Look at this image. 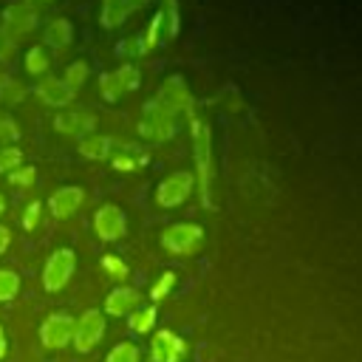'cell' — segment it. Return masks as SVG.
<instances>
[{"mask_svg":"<svg viewBox=\"0 0 362 362\" xmlns=\"http://www.w3.org/2000/svg\"><path fill=\"white\" fill-rule=\"evenodd\" d=\"M74 269H76V255L74 249L62 246L57 252H51V257L45 260L42 266V286L45 291H59L68 286V280L74 277Z\"/></svg>","mask_w":362,"mask_h":362,"instance_id":"5","label":"cell"},{"mask_svg":"<svg viewBox=\"0 0 362 362\" xmlns=\"http://www.w3.org/2000/svg\"><path fill=\"white\" fill-rule=\"evenodd\" d=\"M105 362H139V345L136 342H119L110 348V354L105 356Z\"/></svg>","mask_w":362,"mask_h":362,"instance_id":"26","label":"cell"},{"mask_svg":"<svg viewBox=\"0 0 362 362\" xmlns=\"http://www.w3.org/2000/svg\"><path fill=\"white\" fill-rule=\"evenodd\" d=\"M14 48H17V42H14L3 28H0V62H6V59L14 54Z\"/></svg>","mask_w":362,"mask_h":362,"instance_id":"34","label":"cell"},{"mask_svg":"<svg viewBox=\"0 0 362 362\" xmlns=\"http://www.w3.org/2000/svg\"><path fill=\"white\" fill-rule=\"evenodd\" d=\"M6 212V198H3V192H0V215Z\"/></svg>","mask_w":362,"mask_h":362,"instance_id":"38","label":"cell"},{"mask_svg":"<svg viewBox=\"0 0 362 362\" xmlns=\"http://www.w3.org/2000/svg\"><path fill=\"white\" fill-rule=\"evenodd\" d=\"M156 305H144V308H136L127 314V328L136 331V334H147L153 325H156Z\"/></svg>","mask_w":362,"mask_h":362,"instance_id":"21","label":"cell"},{"mask_svg":"<svg viewBox=\"0 0 362 362\" xmlns=\"http://www.w3.org/2000/svg\"><path fill=\"white\" fill-rule=\"evenodd\" d=\"M110 153H113V139H110V136L88 133V136L79 139V156H82V158L105 161V158H110Z\"/></svg>","mask_w":362,"mask_h":362,"instance_id":"18","label":"cell"},{"mask_svg":"<svg viewBox=\"0 0 362 362\" xmlns=\"http://www.w3.org/2000/svg\"><path fill=\"white\" fill-rule=\"evenodd\" d=\"M74 42V25L65 17H57L45 25V45L48 48H68Z\"/></svg>","mask_w":362,"mask_h":362,"instance_id":"19","label":"cell"},{"mask_svg":"<svg viewBox=\"0 0 362 362\" xmlns=\"http://www.w3.org/2000/svg\"><path fill=\"white\" fill-rule=\"evenodd\" d=\"M88 74H90V71H88V62L76 59V62H71V65L65 68V74H62V82H65V85H68V88L76 93V90H79V88L88 82Z\"/></svg>","mask_w":362,"mask_h":362,"instance_id":"23","label":"cell"},{"mask_svg":"<svg viewBox=\"0 0 362 362\" xmlns=\"http://www.w3.org/2000/svg\"><path fill=\"white\" fill-rule=\"evenodd\" d=\"M161 246L170 255H195L204 246V229L198 223H173L161 232Z\"/></svg>","mask_w":362,"mask_h":362,"instance_id":"4","label":"cell"},{"mask_svg":"<svg viewBox=\"0 0 362 362\" xmlns=\"http://www.w3.org/2000/svg\"><path fill=\"white\" fill-rule=\"evenodd\" d=\"M20 139V127L8 113H0V144H14Z\"/></svg>","mask_w":362,"mask_h":362,"instance_id":"30","label":"cell"},{"mask_svg":"<svg viewBox=\"0 0 362 362\" xmlns=\"http://www.w3.org/2000/svg\"><path fill=\"white\" fill-rule=\"evenodd\" d=\"M45 3H51V0H23V6H28V8H37V6H45Z\"/></svg>","mask_w":362,"mask_h":362,"instance_id":"37","label":"cell"},{"mask_svg":"<svg viewBox=\"0 0 362 362\" xmlns=\"http://www.w3.org/2000/svg\"><path fill=\"white\" fill-rule=\"evenodd\" d=\"M139 133L147 141H167L175 136V116L167 113L156 99H150L141 107V119H139Z\"/></svg>","mask_w":362,"mask_h":362,"instance_id":"3","label":"cell"},{"mask_svg":"<svg viewBox=\"0 0 362 362\" xmlns=\"http://www.w3.org/2000/svg\"><path fill=\"white\" fill-rule=\"evenodd\" d=\"M173 286H175V272H170V269H167V272L153 283V288H150V300H153V303L164 300V297L170 294V288H173Z\"/></svg>","mask_w":362,"mask_h":362,"instance_id":"28","label":"cell"},{"mask_svg":"<svg viewBox=\"0 0 362 362\" xmlns=\"http://www.w3.org/2000/svg\"><path fill=\"white\" fill-rule=\"evenodd\" d=\"M8 243H11V229L0 223V255H3L6 249H8Z\"/></svg>","mask_w":362,"mask_h":362,"instance_id":"35","label":"cell"},{"mask_svg":"<svg viewBox=\"0 0 362 362\" xmlns=\"http://www.w3.org/2000/svg\"><path fill=\"white\" fill-rule=\"evenodd\" d=\"M23 65H25V74L28 76H45L48 68H51V57L45 51V45H31L23 57Z\"/></svg>","mask_w":362,"mask_h":362,"instance_id":"20","label":"cell"},{"mask_svg":"<svg viewBox=\"0 0 362 362\" xmlns=\"http://www.w3.org/2000/svg\"><path fill=\"white\" fill-rule=\"evenodd\" d=\"M141 303V291L130 288V286H116L107 297H105V314L110 317H127L130 311H136Z\"/></svg>","mask_w":362,"mask_h":362,"instance_id":"16","label":"cell"},{"mask_svg":"<svg viewBox=\"0 0 362 362\" xmlns=\"http://www.w3.org/2000/svg\"><path fill=\"white\" fill-rule=\"evenodd\" d=\"M102 334H105V314L96 311V308H88V311L74 322V337H71V342H74V348H76L79 354H88L90 348L99 345Z\"/></svg>","mask_w":362,"mask_h":362,"instance_id":"8","label":"cell"},{"mask_svg":"<svg viewBox=\"0 0 362 362\" xmlns=\"http://www.w3.org/2000/svg\"><path fill=\"white\" fill-rule=\"evenodd\" d=\"M6 351H8V342H6V331H3V325H0V359L6 356Z\"/></svg>","mask_w":362,"mask_h":362,"instance_id":"36","label":"cell"},{"mask_svg":"<svg viewBox=\"0 0 362 362\" xmlns=\"http://www.w3.org/2000/svg\"><path fill=\"white\" fill-rule=\"evenodd\" d=\"M20 291V277L14 269H0V303L14 300Z\"/></svg>","mask_w":362,"mask_h":362,"instance_id":"25","label":"cell"},{"mask_svg":"<svg viewBox=\"0 0 362 362\" xmlns=\"http://www.w3.org/2000/svg\"><path fill=\"white\" fill-rule=\"evenodd\" d=\"M34 93H37V99H40L42 105H51V107H68V105L74 102V96H76V93H74L62 79H57V76L40 79L37 88H34Z\"/></svg>","mask_w":362,"mask_h":362,"instance_id":"14","label":"cell"},{"mask_svg":"<svg viewBox=\"0 0 362 362\" xmlns=\"http://www.w3.org/2000/svg\"><path fill=\"white\" fill-rule=\"evenodd\" d=\"M189 130H192V153H195V170H198V189L201 201L209 206V187H212V133L209 124L198 116H189Z\"/></svg>","mask_w":362,"mask_h":362,"instance_id":"1","label":"cell"},{"mask_svg":"<svg viewBox=\"0 0 362 362\" xmlns=\"http://www.w3.org/2000/svg\"><path fill=\"white\" fill-rule=\"evenodd\" d=\"M136 158L130 156V147H124V153L122 156H113V170H122V173H130V170H136Z\"/></svg>","mask_w":362,"mask_h":362,"instance_id":"33","label":"cell"},{"mask_svg":"<svg viewBox=\"0 0 362 362\" xmlns=\"http://www.w3.org/2000/svg\"><path fill=\"white\" fill-rule=\"evenodd\" d=\"M195 187V175L189 170H178V173H170L158 187H156V204L158 206H181L189 192Z\"/></svg>","mask_w":362,"mask_h":362,"instance_id":"6","label":"cell"},{"mask_svg":"<svg viewBox=\"0 0 362 362\" xmlns=\"http://www.w3.org/2000/svg\"><path fill=\"white\" fill-rule=\"evenodd\" d=\"M164 34V14H161V8L153 14V20H150V25H147V34L141 37V51H150V48H156L158 45V37Z\"/></svg>","mask_w":362,"mask_h":362,"instance_id":"24","label":"cell"},{"mask_svg":"<svg viewBox=\"0 0 362 362\" xmlns=\"http://www.w3.org/2000/svg\"><path fill=\"white\" fill-rule=\"evenodd\" d=\"M96 127V116L90 110H76V107H68L62 113L54 116V130L62 133V136H88L90 130Z\"/></svg>","mask_w":362,"mask_h":362,"instance_id":"12","label":"cell"},{"mask_svg":"<svg viewBox=\"0 0 362 362\" xmlns=\"http://www.w3.org/2000/svg\"><path fill=\"white\" fill-rule=\"evenodd\" d=\"M23 167V150L20 147H0V173H11Z\"/></svg>","mask_w":362,"mask_h":362,"instance_id":"29","label":"cell"},{"mask_svg":"<svg viewBox=\"0 0 362 362\" xmlns=\"http://www.w3.org/2000/svg\"><path fill=\"white\" fill-rule=\"evenodd\" d=\"M82 201H85V189L71 184V187H59V189L51 192L48 209H51L54 218H68V215H74L82 206Z\"/></svg>","mask_w":362,"mask_h":362,"instance_id":"15","label":"cell"},{"mask_svg":"<svg viewBox=\"0 0 362 362\" xmlns=\"http://www.w3.org/2000/svg\"><path fill=\"white\" fill-rule=\"evenodd\" d=\"M102 269L113 277V280H127V274H130V269H127V263L119 257V255H102Z\"/></svg>","mask_w":362,"mask_h":362,"instance_id":"27","label":"cell"},{"mask_svg":"<svg viewBox=\"0 0 362 362\" xmlns=\"http://www.w3.org/2000/svg\"><path fill=\"white\" fill-rule=\"evenodd\" d=\"M93 232H96L99 240H107V243L122 240L124 232H127V215L122 212V206L102 204L96 209V215H93Z\"/></svg>","mask_w":362,"mask_h":362,"instance_id":"9","label":"cell"},{"mask_svg":"<svg viewBox=\"0 0 362 362\" xmlns=\"http://www.w3.org/2000/svg\"><path fill=\"white\" fill-rule=\"evenodd\" d=\"M139 88V68L136 65H119L116 71H107L99 76V93L105 102H119L127 90Z\"/></svg>","mask_w":362,"mask_h":362,"instance_id":"7","label":"cell"},{"mask_svg":"<svg viewBox=\"0 0 362 362\" xmlns=\"http://www.w3.org/2000/svg\"><path fill=\"white\" fill-rule=\"evenodd\" d=\"M187 354V342L175 337L173 331H156L150 339V356L153 362H181Z\"/></svg>","mask_w":362,"mask_h":362,"instance_id":"13","label":"cell"},{"mask_svg":"<svg viewBox=\"0 0 362 362\" xmlns=\"http://www.w3.org/2000/svg\"><path fill=\"white\" fill-rule=\"evenodd\" d=\"M40 17H37V8H28L23 3H14V6H6L3 11V31L17 42L23 37H28L34 28H37Z\"/></svg>","mask_w":362,"mask_h":362,"instance_id":"11","label":"cell"},{"mask_svg":"<svg viewBox=\"0 0 362 362\" xmlns=\"http://www.w3.org/2000/svg\"><path fill=\"white\" fill-rule=\"evenodd\" d=\"M74 317L71 314H62V311H57V314H48L45 320H42V325H40V342L48 348V351H59V348H65L68 342H71V337H74Z\"/></svg>","mask_w":362,"mask_h":362,"instance_id":"10","label":"cell"},{"mask_svg":"<svg viewBox=\"0 0 362 362\" xmlns=\"http://www.w3.org/2000/svg\"><path fill=\"white\" fill-rule=\"evenodd\" d=\"M6 175H8V184H14V187H31L34 178H37V170L25 164V167H17V170H11Z\"/></svg>","mask_w":362,"mask_h":362,"instance_id":"31","label":"cell"},{"mask_svg":"<svg viewBox=\"0 0 362 362\" xmlns=\"http://www.w3.org/2000/svg\"><path fill=\"white\" fill-rule=\"evenodd\" d=\"M144 6H147V0H102L99 20H102L105 28H119L133 11H139Z\"/></svg>","mask_w":362,"mask_h":362,"instance_id":"17","label":"cell"},{"mask_svg":"<svg viewBox=\"0 0 362 362\" xmlns=\"http://www.w3.org/2000/svg\"><path fill=\"white\" fill-rule=\"evenodd\" d=\"M156 102H158L167 113H173V116H178V113L195 116L192 90H189V85L184 82V76H178V74H173V76H167V79L161 82V88L156 90Z\"/></svg>","mask_w":362,"mask_h":362,"instance_id":"2","label":"cell"},{"mask_svg":"<svg viewBox=\"0 0 362 362\" xmlns=\"http://www.w3.org/2000/svg\"><path fill=\"white\" fill-rule=\"evenodd\" d=\"M40 218H42V204L40 201H31L25 206V212H23V229L25 232H34L40 226Z\"/></svg>","mask_w":362,"mask_h":362,"instance_id":"32","label":"cell"},{"mask_svg":"<svg viewBox=\"0 0 362 362\" xmlns=\"http://www.w3.org/2000/svg\"><path fill=\"white\" fill-rule=\"evenodd\" d=\"M25 96V85L8 74H0V102H8V105H17L20 99Z\"/></svg>","mask_w":362,"mask_h":362,"instance_id":"22","label":"cell"}]
</instances>
